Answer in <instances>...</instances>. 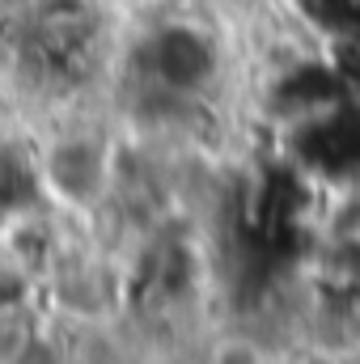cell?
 <instances>
[{
  "label": "cell",
  "instance_id": "1",
  "mask_svg": "<svg viewBox=\"0 0 360 364\" xmlns=\"http://www.w3.org/2000/svg\"><path fill=\"white\" fill-rule=\"evenodd\" d=\"M153 73L170 90H195V85H203L208 73H212V47H208V38L195 34V30H186V26L166 30L153 43Z\"/></svg>",
  "mask_w": 360,
  "mask_h": 364
},
{
  "label": "cell",
  "instance_id": "2",
  "mask_svg": "<svg viewBox=\"0 0 360 364\" xmlns=\"http://www.w3.org/2000/svg\"><path fill=\"white\" fill-rule=\"evenodd\" d=\"M26 301V275L21 272H0V314L21 309Z\"/></svg>",
  "mask_w": 360,
  "mask_h": 364
}]
</instances>
